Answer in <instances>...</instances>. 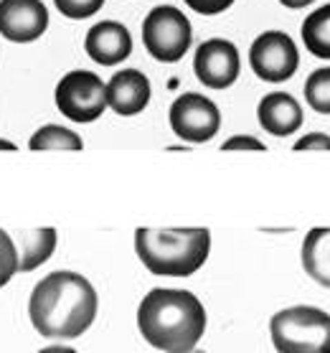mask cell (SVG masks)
Segmentation results:
<instances>
[{
	"mask_svg": "<svg viewBox=\"0 0 330 353\" xmlns=\"http://www.w3.org/2000/svg\"><path fill=\"white\" fill-rule=\"evenodd\" d=\"M97 292L79 272L59 270L46 274L33 288L28 300V315L33 328L43 338L72 341L79 338L97 318Z\"/></svg>",
	"mask_w": 330,
	"mask_h": 353,
	"instance_id": "1",
	"label": "cell"
},
{
	"mask_svg": "<svg viewBox=\"0 0 330 353\" xmlns=\"http://www.w3.org/2000/svg\"><path fill=\"white\" fill-rule=\"evenodd\" d=\"M137 328L163 353H191L206 330L203 303L188 290H150L137 307Z\"/></svg>",
	"mask_w": 330,
	"mask_h": 353,
	"instance_id": "2",
	"label": "cell"
},
{
	"mask_svg": "<svg viewBox=\"0 0 330 353\" xmlns=\"http://www.w3.org/2000/svg\"><path fill=\"white\" fill-rule=\"evenodd\" d=\"M135 252L147 272L161 277H191L211 252V232L194 229H137Z\"/></svg>",
	"mask_w": 330,
	"mask_h": 353,
	"instance_id": "3",
	"label": "cell"
},
{
	"mask_svg": "<svg viewBox=\"0 0 330 353\" xmlns=\"http://www.w3.org/2000/svg\"><path fill=\"white\" fill-rule=\"evenodd\" d=\"M269 330L277 353H330V315L320 307L295 305L280 310Z\"/></svg>",
	"mask_w": 330,
	"mask_h": 353,
	"instance_id": "4",
	"label": "cell"
},
{
	"mask_svg": "<svg viewBox=\"0 0 330 353\" xmlns=\"http://www.w3.org/2000/svg\"><path fill=\"white\" fill-rule=\"evenodd\" d=\"M194 41V28L176 6H155L143 21V43L155 61L176 64L185 57Z\"/></svg>",
	"mask_w": 330,
	"mask_h": 353,
	"instance_id": "5",
	"label": "cell"
},
{
	"mask_svg": "<svg viewBox=\"0 0 330 353\" xmlns=\"http://www.w3.org/2000/svg\"><path fill=\"white\" fill-rule=\"evenodd\" d=\"M59 112L72 122H94L107 110V84L94 72L74 69L64 74L54 92Z\"/></svg>",
	"mask_w": 330,
	"mask_h": 353,
	"instance_id": "6",
	"label": "cell"
},
{
	"mask_svg": "<svg viewBox=\"0 0 330 353\" xmlns=\"http://www.w3.org/2000/svg\"><path fill=\"white\" fill-rule=\"evenodd\" d=\"M249 64L251 72L269 84L292 79L300 66L298 43L285 31L259 33L249 46Z\"/></svg>",
	"mask_w": 330,
	"mask_h": 353,
	"instance_id": "7",
	"label": "cell"
},
{
	"mask_svg": "<svg viewBox=\"0 0 330 353\" xmlns=\"http://www.w3.org/2000/svg\"><path fill=\"white\" fill-rule=\"evenodd\" d=\"M170 128L185 143H209L221 128V112L216 102L198 92H185L170 105Z\"/></svg>",
	"mask_w": 330,
	"mask_h": 353,
	"instance_id": "8",
	"label": "cell"
},
{
	"mask_svg": "<svg viewBox=\"0 0 330 353\" xmlns=\"http://www.w3.org/2000/svg\"><path fill=\"white\" fill-rule=\"evenodd\" d=\"M194 72L203 87L229 89L239 79L242 72V57L236 43L226 39H209L196 48Z\"/></svg>",
	"mask_w": 330,
	"mask_h": 353,
	"instance_id": "9",
	"label": "cell"
},
{
	"mask_svg": "<svg viewBox=\"0 0 330 353\" xmlns=\"http://www.w3.org/2000/svg\"><path fill=\"white\" fill-rule=\"evenodd\" d=\"M49 28V8L41 0H0V36L10 43H33Z\"/></svg>",
	"mask_w": 330,
	"mask_h": 353,
	"instance_id": "10",
	"label": "cell"
},
{
	"mask_svg": "<svg viewBox=\"0 0 330 353\" xmlns=\"http://www.w3.org/2000/svg\"><path fill=\"white\" fill-rule=\"evenodd\" d=\"M84 51L92 61L102 66L122 64L132 54V36L120 21H99L87 31Z\"/></svg>",
	"mask_w": 330,
	"mask_h": 353,
	"instance_id": "11",
	"label": "cell"
},
{
	"mask_svg": "<svg viewBox=\"0 0 330 353\" xmlns=\"http://www.w3.org/2000/svg\"><path fill=\"white\" fill-rule=\"evenodd\" d=\"M150 79L140 69H122L107 81V107L122 117H135L150 105Z\"/></svg>",
	"mask_w": 330,
	"mask_h": 353,
	"instance_id": "12",
	"label": "cell"
},
{
	"mask_svg": "<svg viewBox=\"0 0 330 353\" xmlns=\"http://www.w3.org/2000/svg\"><path fill=\"white\" fill-rule=\"evenodd\" d=\"M259 125L274 137H287L302 125V107L287 92H269L257 107Z\"/></svg>",
	"mask_w": 330,
	"mask_h": 353,
	"instance_id": "13",
	"label": "cell"
},
{
	"mask_svg": "<svg viewBox=\"0 0 330 353\" xmlns=\"http://www.w3.org/2000/svg\"><path fill=\"white\" fill-rule=\"evenodd\" d=\"M10 239H13L18 252V272H31L51 259L54 249H56L59 234L56 229L43 226V229H21Z\"/></svg>",
	"mask_w": 330,
	"mask_h": 353,
	"instance_id": "14",
	"label": "cell"
},
{
	"mask_svg": "<svg viewBox=\"0 0 330 353\" xmlns=\"http://www.w3.org/2000/svg\"><path fill=\"white\" fill-rule=\"evenodd\" d=\"M302 267L318 285L330 288V226H315L305 234Z\"/></svg>",
	"mask_w": 330,
	"mask_h": 353,
	"instance_id": "15",
	"label": "cell"
},
{
	"mask_svg": "<svg viewBox=\"0 0 330 353\" xmlns=\"http://www.w3.org/2000/svg\"><path fill=\"white\" fill-rule=\"evenodd\" d=\"M305 48L318 59L330 61V3L320 6L305 18V23L300 28Z\"/></svg>",
	"mask_w": 330,
	"mask_h": 353,
	"instance_id": "16",
	"label": "cell"
},
{
	"mask_svg": "<svg viewBox=\"0 0 330 353\" xmlns=\"http://www.w3.org/2000/svg\"><path fill=\"white\" fill-rule=\"evenodd\" d=\"M28 148L31 150H81L84 143L74 130L61 125H43L31 135Z\"/></svg>",
	"mask_w": 330,
	"mask_h": 353,
	"instance_id": "17",
	"label": "cell"
},
{
	"mask_svg": "<svg viewBox=\"0 0 330 353\" xmlns=\"http://www.w3.org/2000/svg\"><path fill=\"white\" fill-rule=\"evenodd\" d=\"M305 102L315 112L330 114V66L315 69L305 81Z\"/></svg>",
	"mask_w": 330,
	"mask_h": 353,
	"instance_id": "18",
	"label": "cell"
},
{
	"mask_svg": "<svg viewBox=\"0 0 330 353\" xmlns=\"http://www.w3.org/2000/svg\"><path fill=\"white\" fill-rule=\"evenodd\" d=\"M54 6L69 21H87L102 10L105 0H54Z\"/></svg>",
	"mask_w": 330,
	"mask_h": 353,
	"instance_id": "19",
	"label": "cell"
},
{
	"mask_svg": "<svg viewBox=\"0 0 330 353\" xmlns=\"http://www.w3.org/2000/svg\"><path fill=\"white\" fill-rule=\"evenodd\" d=\"M18 272V252L8 232L0 229V288H6Z\"/></svg>",
	"mask_w": 330,
	"mask_h": 353,
	"instance_id": "20",
	"label": "cell"
},
{
	"mask_svg": "<svg viewBox=\"0 0 330 353\" xmlns=\"http://www.w3.org/2000/svg\"><path fill=\"white\" fill-rule=\"evenodd\" d=\"M183 3L201 16H218L234 6V0H183Z\"/></svg>",
	"mask_w": 330,
	"mask_h": 353,
	"instance_id": "21",
	"label": "cell"
},
{
	"mask_svg": "<svg viewBox=\"0 0 330 353\" xmlns=\"http://www.w3.org/2000/svg\"><path fill=\"white\" fill-rule=\"evenodd\" d=\"M221 150H267L265 143H259L257 137H251V135H234L229 137L224 145H221Z\"/></svg>",
	"mask_w": 330,
	"mask_h": 353,
	"instance_id": "22",
	"label": "cell"
},
{
	"mask_svg": "<svg viewBox=\"0 0 330 353\" xmlns=\"http://www.w3.org/2000/svg\"><path fill=\"white\" fill-rule=\"evenodd\" d=\"M295 150H330V135L325 132H307L295 143Z\"/></svg>",
	"mask_w": 330,
	"mask_h": 353,
	"instance_id": "23",
	"label": "cell"
},
{
	"mask_svg": "<svg viewBox=\"0 0 330 353\" xmlns=\"http://www.w3.org/2000/svg\"><path fill=\"white\" fill-rule=\"evenodd\" d=\"M285 8H292V10H300V8H305V6H313L315 0H280Z\"/></svg>",
	"mask_w": 330,
	"mask_h": 353,
	"instance_id": "24",
	"label": "cell"
},
{
	"mask_svg": "<svg viewBox=\"0 0 330 353\" xmlns=\"http://www.w3.org/2000/svg\"><path fill=\"white\" fill-rule=\"evenodd\" d=\"M39 353H76L74 348H66V345H49V348H41Z\"/></svg>",
	"mask_w": 330,
	"mask_h": 353,
	"instance_id": "25",
	"label": "cell"
},
{
	"mask_svg": "<svg viewBox=\"0 0 330 353\" xmlns=\"http://www.w3.org/2000/svg\"><path fill=\"white\" fill-rule=\"evenodd\" d=\"M0 150H10V153H13L18 148H16V143H10V140H0Z\"/></svg>",
	"mask_w": 330,
	"mask_h": 353,
	"instance_id": "26",
	"label": "cell"
},
{
	"mask_svg": "<svg viewBox=\"0 0 330 353\" xmlns=\"http://www.w3.org/2000/svg\"><path fill=\"white\" fill-rule=\"evenodd\" d=\"M191 353H203V351H191Z\"/></svg>",
	"mask_w": 330,
	"mask_h": 353,
	"instance_id": "27",
	"label": "cell"
}]
</instances>
